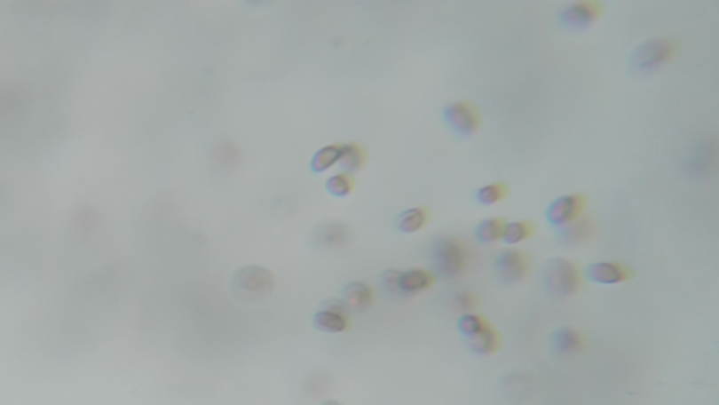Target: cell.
Returning a JSON list of instances; mask_svg holds the SVG:
<instances>
[{"instance_id": "8", "label": "cell", "mask_w": 719, "mask_h": 405, "mask_svg": "<svg viewBox=\"0 0 719 405\" xmlns=\"http://www.w3.org/2000/svg\"><path fill=\"white\" fill-rule=\"evenodd\" d=\"M602 12V4H598V2H595V0H581V2L568 4L559 12V23L566 30H585L597 20Z\"/></svg>"}, {"instance_id": "4", "label": "cell", "mask_w": 719, "mask_h": 405, "mask_svg": "<svg viewBox=\"0 0 719 405\" xmlns=\"http://www.w3.org/2000/svg\"><path fill=\"white\" fill-rule=\"evenodd\" d=\"M276 286V277L266 267H242L233 274L231 287L235 296L246 301L262 300L272 293Z\"/></svg>"}, {"instance_id": "5", "label": "cell", "mask_w": 719, "mask_h": 405, "mask_svg": "<svg viewBox=\"0 0 719 405\" xmlns=\"http://www.w3.org/2000/svg\"><path fill=\"white\" fill-rule=\"evenodd\" d=\"M676 45L669 40H648L632 51L628 67L636 74L656 71L675 55Z\"/></svg>"}, {"instance_id": "6", "label": "cell", "mask_w": 719, "mask_h": 405, "mask_svg": "<svg viewBox=\"0 0 719 405\" xmlns=\"http://www.w3.org/2000/svg\"><path fill=\"white\" fill-rule=\"evenodd\" d=\"M444 122L460 137H470L481 125V113L470 101H453L443 110Z\"/></svg>"}, {"instance_id": "24", "label": "cell", "mask_w": 719, "mask_h": 405, "mask_svg": "<svg viewBox=\"0 0 719 405\" xmlns=\"http://www.w3.org/2000/svg\"><path fill=\"white\" fill-rule=\"evenodd\" d=\"M478 300L477 294L474 291L461 290L454 294L453 304L454 307L460 311H470L477 307Z\"/></svg>"}, {"instance_id": "14", "label": "cell", "mask_w": 719, "mask_h": 405, "mask_svg": "<svg viewBox=\"0 0 719 405\" xmlns=\"http://www.w3.org/2000/svg\"><path fill=\"white\" fill-rule=\"evenodd\" d=\"M595 231V224L589 217H581L573 223L565 226L564 228H559V242L565 247H575L579 243H583L593 235Z\"/></svg>"}, {"instance_id": "18", "label": "cell", "mask_w": 719, "mask_h": 405, "mask_svg": "<svg viewBox=\"0 0 719 405\" xmlns=\"http://www.w3.org/2000/svg\"><path fill=\"white\" fill-rule=\"evenodd\" d=\"M504 226H506V221L501 217L482 219L475 228V236L482 243L494 242V241L502 240Z\"/></svg>"}, {"instance_id": "12", "label": "cell", "mask_w": 719, "mask_h": 405, "mask_svg": "<svg viewBox=\"0 0 719 405\" xmlns=\"http://www.w3.org/2000/svg\"><path fill=\"white\" fill-rule=\"evenodd\" d=\"M552 351L561 358L576 356L585 349V337L572 327L558 328L551 337Z\"/></svg>"}, {"instance_id": "11", "label": "cell", "mask_w": 719, "mask_h": 405, "mask_svg": "<svg viewBox=\"0 0 719 405\" xmlns=\"http://www.w3.org/2000/svg\"><path fill=\"white\" fill-rule=\"evenodd\" d=\"M589 281L597 284H620L632 277L631 267L621 262H597L586 269Z\"/></svg>"}, {"instance_id": "23", "label": "cell", "mask_w": 719, "mask_h": 405, "mask_svg": "<svg viewBox=\"0 0 719 405\" xmlns=\"http://www.w3.org/2000/svg\"><path fill=\"white\" fill-rule=\"evenodd\" d=\"M327 190L336 197L347 196L353 189V180L347 173H337L330 176L327 182Z\"/></svg>"}, {"instance_id": "25", "label": "cell", "mask_w": 719, "mask_h": 405, "mask_svg": "<svg viewBox=\"0 0 719 405\" xmlns=\"http://www.w3.org/2000/svg\"><path fill=\"white\" fill-rule=\"evenodd\" d=\"M320 405H342L340 402L335 401V400H327V401H323Z\"/></svg>"}, {"instance_id": "16", "label": "cell", "mask_w": 719, "mask_h": 405, "mask_svg": "<svg viewBox=\"0 0 719 405\" xmlns=\"http://www.w3.org/2000/svg\"><path fill=\"white\" fill-rule=\"evenodd\" d=\"M349 233L346 226L339 223L322 224L312 234V241L316 247L337 248L344 245Z\"/></svg>"}, {"instance_id": "22", "label": "cell", "mask_w": 719, "mask_h": 405, "mask_svg": "<svg viewBox=\"0 0 719 405\" xmlns=\"http://www.w3.org/2000/svg\"><path fill=\"white\" fill-rule=\"evenodd\" d=\"M339 155L340 147H323L322 149H320V151L316 152L315 155L312 156L311 169H312L313 172H325L330 166L335 165V163L339 161Z\"/></svg>"}, {"instance_id": "1", "label": "cell", "mask_w": 719, "mask_h": 405, "mask_svg": "<svg viewBox=\"0 0 719 405\" xmlns=\"http://www.w3.org/2000/svg\"><path fill=\"white\" fill-rule=\"evenodd\" d=\"M457 328L458 332L464 337L468 348L474 353L487 356L496 353L502 348L501 335L482 315L472 313L461 315Z\"/></svg>"}, {"instance_id": "21", "label": "cell", "mask_w": 719, "mask_h": 405, "mask_svg": "<svg viewBox=\"0 0 719 405\" xmlns=\"http://www.w3.org/2000/svg\"><path fill=\"white\" fill-rule=\"evenodd\" d=\"M506 196H508V186L502 182L484 186L475 193V199L481 206H494Z\"/></svg>"}, {"instance_id": "13", "label": "cell", "mask_w": 719, "mask_h": 405, "mask_svg": "<svg viewBox=\"0 0 719 405\" xmlns=\"http://www.w3.org/2000/svg\"><path fill=\"white\" fill-rule=\"evenodd\" d=\"M436 277L424 269H410L398 274V294L399 298H409L433 286Z\"/></svg>"}, {"instance_id": "9", "label": "cell", "mask_w": 719, "mask_h": 405, "mask_svg": "<svg viewBox=\"0 0 719 405\" xmlns=\"http://www.w3.org/2000/svg\"><path fill=\"white\" fill-rule=\"evenodd\" d=\"M585 207L586 196H583L581 193L565 195V196L555 199L548 206L545 217H547V221L551 226H557V228H564L565 226H568V224L581 218Z\"/></svg>"}, {"instance_id": "19", "label": "cell", "mask_w": 719, "mask_h": 405, "mask_svg": "<svg viewBox=\"0 0 719 405\" xmlns=\"http://www.w3.org/2000/svg\"><path fill=\"white\" fill-rule=\"evenodd\" d=\"M426 210L422 207H414V209L407 210L404 213L398 217V228L400 233L412 234L423 228L427 221Z\"/></svg>"}, {"instance_id": "7", "label": "cell", "mask_w": 719, "mask_h": 405, "mask_svg": "<svg viewBox=\"0 0 719 405\" xmlns=\"http://www.w3.org/2000/svg\"><path fill=\"white\" fill-rule=\"evenodd\" d=\"M494 272L503 283H518L532 272V259L523 250H506L494 259Z\"/></svg>"}, {"instance_id": "2", "label": "cell", "mask_w": 719, "mask_h": 405, "mask_svg": "<svg viewBox=\"0 0 719 405\" xmlns=\"http://www.w3.org/2000/svg\"><path fill=\"white\" fill-rule=\"evenodd\" d=\"M431 257L436 274L443 279H455L467 269V248L457 238H436L431 242Z\"/></svg>"}, {"instance_id": "20", "label": "cell", "mask_w": 719, "mask_h": 405, "mask_svg": "<svg viewBox=\"0 0 719 405\" xmlns=\"http://www.w3.org/2000/svg\"><path fill=\"white\" fill-rule=\"evenodd\" d=\"M364 152L356 144H346V146L340 147L339 163L340 168L344 169L346 172H356L364 163Z\"/></svg>"}, {"instance_id": "3", "label": "cell", "mask_w": 719, "mask_h": 405, "mask_svg": "<svg viewBox=\"0 0 719 405\" xmlns=\"http://www.w3.org/2000/svg\"><path fill=\"white\" fill-rule=\"evenodd\" d=\"M541 281L548 293L557 298H569L581 290V270L571 260L554 258L544 265Z\"/></svg>"}, {"instance_id": "17", "label": "cell", "mask_w": 719, "mask_h": 405, "mask_svg": "<svg viewBox=\"0 0 719 405\" xmlns=\"http://www.w3.org/2000/svg\"><path fill=\"white\" fill-rule=\"evenodd\" d=\"M534 224H533L532 221L521 219V221L506 223V226H504L503 235H502V240L508 243V245H516V243H520L523 242V241L530 240V238L534 235Z\"/></svg>"}, {"instance_id": "10", "label": "cell", "mask_w": 719, "mask_h": 405, "mask_svg": "<svg viewBox=\"0 0 719 405\" xmlns=\"http://www.w3.org/2000/svg\"><path fill=\"white\" fill-rule=\"evenodd\" d=\"M349 314L342 298H329L320 304V310L313 315V327L329 334L344 331Z\"/></svg>"}, {"instance_id": "15", "label": "cell", "mask_w": 719, "mask_h": 405, "mask_svg": "<svg viewBox=\"0 0 719 405\" xmlns=\"http://www.w3.org/2000/svg\"><path fill=\"white\" fill-rule=\"evenodd\" d=\"M342 300L349 313H363L373 303V291L361 282H352L344 287Z\"/></svg>"}]
</instances>
